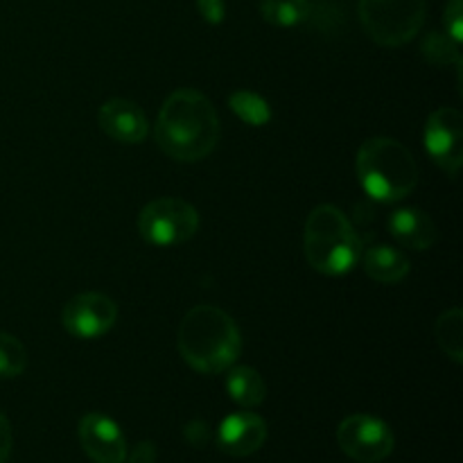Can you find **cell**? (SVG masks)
<instances>
[{
  "mask_svg": "<svg viewBox=\"0 0 463 463\" xmlns=\"http://www.w3.org/2000/svg\"><path fill=\"white\" fill-rule=\"evenodd\" d=\"M420 50H423V57L434 66H450V63L461 66L459 43H455L450 36L441 34V32H430Z\"/></svg>",
  "mask_w": 463,
  "mask_h": 463,
  "instance_id": "cell-19",
  "label": "cell"
},
{
  "mask_svg": "<svg viewBox=\"0 0 463 463\" xmlns=\"http://www.w3.org/2000/svg\"><path fill=\"white\" fill-rule=\"evenodd\" d=\"M14 437H12V425H9L7 416L0 411V463H7L12 457Z\"/></svg>",
  "mask_w": 463,
  "mask_h": 463,
  "instance_id": "cell-23",
  "label": "cell"
},
{
  "mask_svg": "<svg viewBox=\"0 0 463 463\" xmlns=\"http://www.w3.org/2000/svg\"><path fill=\"white\" fill-rule=\"evenodd\" d=\"M199 229V213L179 197H158L138 215V231L154 247H179Z\"/></svg>",
  "mask_w": 463,
  "mask_h": 463,
  "instance_id": "cell-6",
  "label": "cell"
},
{
  "mask_svg": "<svg viewBox=\"0 0 463 463\" xmlns=\"http://www.w3.org/2000/svg\"><path fill=\"white\" fill-rule=\"evenodd\" d=\"M443 23H446V34L455 43L463 41V0H450L443 12Z\"/></svg>",
  "mask_w": 463,
  "mask_h": 463,
  "instance_id": "cell-21",
  "label": "cell"
},
{
  "mask_svg": "<svg viewBox=\"0 0 463 463\" xmlns=\"http://www.w3.org/2000/svg\"><path fill=\"white\" fill-rule=\"evenodd\" d=\"M226 392L244 410L262 405L267 398V384L251 366H235L226 375Z\"/></svg>",
  "mask_w": 463,
  "mask_h": 463,
  "instance_id": "cell-15",
  "label": "cell"
},
{
  "mask_svg": "<svg viewBox=\"0 0 463 463\" xmlns=\"http://www.w3.org/2000/svg\"><path fill=\"white\" fill-rule=\"evenodd\" d=\"M267 423L253 411H235L217 430V448L229 457H251L265 446Z\"/></svg>",
  "mask_w": 463,
  "mask_h": 463,
  "instance_id": "cell-11",
  "label": "cell"
},
{
  "mask_svg": "<svg viewBox=\"0 0 463 463\" xmlns=\"http://www.w3.org/2000/svg\"><path fill=\"white\" fill-rule=\"evenodd\" d=\"M185 364L206 375L229 371L242 353V335L229 312L217 306H194L185 312L176 333Z\"/></svg>",
  "mask_w": 463,
  "mask_h": 463,
  "instance_id": "cell-2",
  "label": "cell"
},
{
  "mask_svg": "<svg viewBox=\"0 0 463 463\" xmlns=\"http://www.w3.org/2000/svg\"><path fill=\"white\" fill-rule=\"evenodd\" d=\"M303 249L312 269L326 276H344L360 262L362 240L337 206L321 203L307 215Z\"/></svg>",
  "mask_w": 463,
  "mask_h": 463,
  "instance_id": "cell-4",
  "label": "cell"
},
{
  "mask_svg": "<svg viewBox=\"0 0 463 463\" xmlns=\"http://www.w3.org/2000/svg\"><path fill=\"white\" fill-rule=\"evenodd\" d=\"M364 262V271L369 279L383 285H396L410 274L411 262L402 249L392 247V244H373L360 256Z\"/></svg>",
  "mask_w": 463,
  "mask_h": 463,
  "instance_id": "cell-14",
  "label": "cell"
},
{
  "mask_svg": "<svg viewBox=\"0 0 463 463\" xmlns=\"http://www.w3.org/2000/svg\"><path fill=\"white\" fill-rule=\"evenodd\" d=\"M184 434L185 441L193 443L194 448H203L208 443V437H211V434H208V425L203 423V420H193L190 425H185Z\"/></svg>",
  "mask_w": 463,
  "mask_h": 463,
  "instance_id": "cell-24",
  "label": "cell"
},
{
  "mask_svg": "<svg viewBox=\"0 0 463 463\" xmlns=\"http://www.w3.org/2000/svg\"><path fill=\"white\" fill-rule=\"evenodd\" d=\"M425 152L450 176L459 175L463 163V116L452 107L437 109L425 122Z\"/></svg>",
  "mask_w": 463,
  "mask_h": 463,
  "instance_id": "cell-8",
  "label": "cell"
},
{
  "mask_svg": "<svg viewBox=\"0 0 463 463\" xmlns=\"http://www.w3.org/2000/svg\"><path fill=\"white\" fill-rule=\"evenodd\" d=\"M428 18V0H360L366 36L383 48H401L419 36Z\"/></svg>",
  "mask_w": 463,
  "mask_h": 463,
  "instance_id": "cell-5",
  "label": "cell"
},
{
  "mask_svg": "<svg viewBox=\"0 0 463 463\" xmlns=\"http://www.w3.org/2000/svg\"><path fill=\"white\" fill-rule=\"evenodd\" d=\"M27 369V351L14 335L0 333V378H18Z\"/></svg>",
  "mask_w": 463,
  "mask_h": 463,
  "instance_id": "cell-20",
  "label": "cell"
},
{
  "mask_svg": "<svg viewBox=\"0 0 463 463\" xmlns=\"http://www.w3.org/2000/svg\"><path fill=\"white\" fill-rule=\"evenodd\" d=\"M337 443L357 463H380L393 452L396 439L384 420L369 414H353L339 423Z\"/></svg>",
  "mask_w": 463,
  "mask_h": 463,
  "instance_id": "cell-7",
  "label": "cell"
},
{
  "mask_svg": "<svg viewBox=\"0 0 463 463\" xmlns=\"http://www.w3.org/2000/svg\"><path fill=\"white\" fill-rule=\"evenodd\" d=\"M99 129L116 143L138 145L147 138L149 120L143 109L129 99L113 98L99 107L98 111Z\"/></svg>",
  "mask_w": 463,
  "mask_h": 463,
  "instance_id": "cell-12",
  "label": "cell"
},
{
  "mask_svg": "<svg viewBox=\"0 0 463 463\" xmlns=\"http://www.w3.org/2000/svg\"><path fill=\"white\" fill-rule=\"evenodd\" d=\"M118 321V306L102 292H84L72 297L61 310V324L77 339H98Z\"/></svg>",
  "mask_w": 463,
  "mask_h": 463,
  "instance_id": "cell-9",
  "label": "cell"
},
{
  "mask_svg": "<svg viewBox=\"0 0 463 463\" xmlns=\"http://www.w3.org/2000/svg\"><path fill=\"white\" fill-rule=\"evenodd\" d=\"M434 335H437V342L441 346V351L446 353V357H450L455 364L463 362V312L459 307H452V310L443 312L437 319L434 326Z\"/></svg>",
  "mask_w": 463,
  "mask_h": 463,
  "instance_id": "cell-16",
  "label": "cell"
},
{
  "mask_svg": "<svg viewBox=\"0 0 463 463\" xmlns=\"http://www.w3.org/2000/svg\"><path fill=\"white\" fill-rule=\"evenodd\" d=\"M389 233L401 247L411 251H428L434 247L439 233L437 224L420 208H398L389 217Z\"/></svg>",
  "mask_w": 463,
  "mask_h": 463,
  "instance_id": "cell-13",
  "label": "cell"
},
{
  "mask_svg": "<svg viewBox=\"0 0 463 463\" xmlns=\"http://www.w3.org/2000/svg\"><path fill=\"white\" fill-rule=\"evenodd\" d=\"M310 0H260V14L276 27H297L310 16Z\"/></svg>",
  "mask_w": 463,
  "mask_h": 463,
  "instance_id": "cell-17",
  "label": "cell"
},
{
  "mask_svg": "<svg viewBox=\"0 0 463 463\" xmlns=\"http://www.w3.org/2000/svg\"><path fill=\"white\" fill-rule=\"evenodd\" d=\"M355 170L366 194L383 203L410 197L419 184V165L411 152L389 136H375L362 143Z\"/></svg>",
  "mask_w": 463,
  "mask_h": 463,
  "instance_id": "cell-3",
  "label": "cell"
},
{
  "mask_svg": "<svg viewBox=\"0 0 463 463\" xmlns=\"http://www.w3.org/2000/svg\"><path fill=\"white\" fill-rule=\"evenodd\" d=\"M229 104L235 111V116L242 122H247V125L262 127L271 120L269 102L258 93H251V90H238V93L231 95Z\"/></svg>",
  "mask_w": 463,
  "mask_h": 463,
  "instance_id": "cell-18",
  "label": "cell"
},
{
  "mask_svg": "<svg viewBox=\"0 0 463 463\" xmlns=\"http://www.w3.org/2000/svg\"><path fill=\"white\" fill-rule=\"evenodd\" d=\"M199 14L203 16V21L211 23V25H217V23L224 21V0H197Z\"/></svg>",
  "mask_w": 463,
  "mask_h": 463,
  "instance_id": "cell-22",
  "label": "cell"
},
{
  "mask_svg": "<svg viewBox=\"0 0 463 463\" xmlns=\"http://www.w3.org/2000/svg\"><path fill=\"white\" fill-rule=\"evenodd\" d=\"M220 131V116L211 99L194 89H179L163 102L154 138L170 158L194 163L217 147Z\"/></svg>",
  "mask_w": 463,
  "mask_h": 463,
  "instance_id": "cell-1",
  "label": "cell"
},
{
  "mask_svg": "<svg viewBox=\"0 0 463 463\" xmlns=\"http://www.w3.org/2000/svg\"><path fill=\"white\" fill-rule=\"evenodd\" d=\"M129 463H156V448L149 441L138 443V446L134 448V452H131Z\"/></svg>",
  "mask_w": 463,
  "mask_h": 463,
  "instance_id": "cell-25",
  "label": "cell"
},
{
  "mask_svg": "<svg viewBox=\"0 0 463 463\" xmlns=\"http://www.w3.org/2000/svg\"><path fill=\"white\" fill-rule=\"evenodd\" d=\"M81 450L95 463H125L127 461V441L120 425L104 414L81 416L77 428Z\"/></svg>",
  "mask_w": 463,
  "mask_h": 463,
  "instance_id": "cell-10",
  "label": "cell"
}]
</instances>
